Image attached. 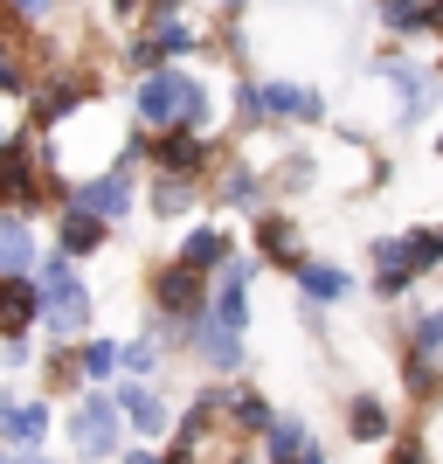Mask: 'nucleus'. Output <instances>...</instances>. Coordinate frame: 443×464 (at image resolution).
Returning <instances> with one entry per match:
<instances>
[{"label": "nucleus", "mask_w": 443, "mask_h": 464, "mask_svg": "<svg viewBox=\"0 0 443 464\" xmlns=\"http://www.w3.org/2000/svg\"><path fill=\"white\" fill-rule=\"evenodd\" d=\"M21 91H28V70H21V63L0 49V97H21Z\"/></svg>", "instance_id": "35"}, {"label": "nucleus", "mask_w": 443, "mask_h": 464, "mask_svg": "<svg viewBox=\"0 0 443 464\" xmlns=\"http://www.w3.org/2000/svg\"><path fill=\"white\" fill-rule=\"evenodd\" d=\"M222 423H229L236 437H264V430L277 423V409H270L264 388H229V395H222Z\"/></svg>", "instance_id": "15"}, {"label": "nucleus", "mask_w": 443, "mask_h": 464, "mask_svg": "<svg viewBox=\"0 0 443 464\" xmlns=\"http://www.w3.org/2000/svg\"><path fill=\"white\" fill-rule=\"evenodd\" d=\"M167 361H159V340L153 333H139V340H125L118 347V374H132V382H146V374H159Z\"/></svg>", "instance_id": "27"}, {"label": "nucleus", "mask_w": 443, "mask_h": 464, "mask_svg": "<svg viewBox=\"0 0 443 464\" xmlns=\"http://www.w3.org/2000/svg\"><path fill=\"white\" fill-rule=\"evenodd\" d=\"M0 368H28V340H0Z\"/></svg>", "instance_id": "36"}, {"label": "nucleus", "mask_w": 443, "mask_h": 464, "mask_svg": "<svg viewBox=\"0 0 443 464\" xmlns=\"http://www.w3.org/2000/svg\"><path fill=\"white\" fill-rule=\"evenodd\" d=\"M437 160H443V146H437Z\"/></svg>", "instance_id": "45"}, {"label": "nucleus", "mask_w": 443, "mask_h": 464, "mask_svg": "<svg viewBox=\"0 0 443 464\" xmlns=\"http://www.w3.org/2000/svg\"><path fill=\"white\" fill-rule=\"evenodd\" d=\"M0 464H21V458H7V450H0Z\"/></svg>", "instance_id": "43"}, {"label": "nucleus", "mask_w": 443, "mask_h": 464, "mask_svg": "<svg viewBox=\"0 0 443 464\" xmlns=\"http://www.w3.org/2000/svg\"><path fill=\"white\" fill-rule=\"evenodd\" d=\"M291 277H298V298H305V305H319V312L353 298V277L340 271V264H298Z\"/></svg>", "instance_id": "16"}, {"label": "nucleus", "mask_w": 443, "mask_h": 464, "mask_svg": "<svg viewBox=\"0 0 443 464\" xmlns=\"http://www.w3.org/2000/svg\"><path fill=\"white\" fill-rule=\"evenodd\" d=\"M402 388L416 395V402H443V368H437V353H423V347H402Z\"/></svg>", "instance_id": "23"}, {"label": "nucleus", "mask_w": 443, "mask_h": 464, "mask_svg": "<svg viewBox=\"0 0 443 464\" xmlns=\"http://www.w3.org/2000/svg\"><path fill=\"white\" fill-rule=\"evenodd\" d=\"M146 298H153V319L188 326V319H201V312H208V277L188 271L180 256H167V264H153V277H146Z\"/></svg>", "instance_id": "3"}, {"label": "nucleus", "mask_w": 443, "mask_h": 464, "mask_svg": "<svg viewBox=\"0 0 443 464\" xmlns=\"http://www.w3.org/2000/svg\"><path fill=\"white\" fill-rule=\"evenodd\" d=\"M180 347H188V353H194V361H201V368H208V374H236V368H243V333L215 326L208 312L180 326Z\"/></svg>", "instance_id": "7"}, {"label": "nucleus", "mask_w": 443, "mask_h": 464, "mask_svg": "<svg viewBox=\"0 0 443 464\" xmlns=\"http://www.w3.org/2000/svg\"><path fill=\"white\" fill-rule=\"evenodd\" d=\"M42 437H49V402L42 395H0V444H21V450H35Z\"/></svg>", "instance_id": "12"}, {"label": "nucleus", "mask_w": 443, "mask_h": 464, "mask_svg": "<svg viewBox=\"0 0 443 464\" xmlns=\"http://www.w3.org/2000/svg\"><path fill=\"white\" fill-rule=\"evenodd\" d=\"M28 326H42L35 277H7L0 271V340H28Z\"/></svg>", "instance_id": "11"}, {"label": "nucleus", "mask_w": 443, "mask_h": 464, "mask_svg": "<svg viewBox=\"0 0 443 464\" xmlns=\"http://www.w3.org/2000/svg\"><path fill=\"white\" fill-rule=\"evenodd\" d=\"M111 7H118V14H132V7H139V0H111Z\"/></svg>", "instance_id": "41"}, {"label": "nucleus", "mask_w": 443, "mask_h": 464, "mask_svg": "<svg viewBox=\"0 0 443 464\" xmlns=\"http://www.w3.org/2000/svg\"><path fill=\"white\" fill-rule=\"evenodd\" d=\"M381 77L395 83V104H402V118H423V111H429V97H437V91H429L423 70H409V63H381Z\"/></svg>", "instance_id": "25"}, {"label": "nucleus", "mask_w": 443, "mask_h": 464, "mask_svg": "<svg viewBox=\"0 0 443 464\" xmlns=\"http://www.w3.org/2000/svg\"><path fill=\"white\" fill-rule=\"evenodd\" d=\"M256 271H264V264H250V256H229V264L215 271V285H208V319H215V326L250 333V291H256Z\"/></svg>", "instance_id": "6"}, {"label": "nucleus", "mask_w": 443, "mask_h": 464, "mask_svg": "<svg viewBox=\"0 0 443 464\" xmlns=\"http://www.w3.org/2000/svg\"><path fill=\"white\" fill-rule=\"evenodd\" d=\"M111 243V222L104 215H91V208H77V201H63V215H56V256H97Z\"/></svg>", "instance_id": "10"}, {"label": "nucleus", "mask_w": 443, "mask_h": 464, "mask_svg": "<svg viewBox=\"0 0 443 464\" xmlns=\"http://www.w3.org/2000/svg\"><path fill=\"white\" fill-rule=\"evenodd\" d=\"M125 464H167L159 450H125Z\"/></svg>", "instance_id": "38"}, {"label": "nucleus", "mask_w": 443, "mask_h": 464, "mask_svg": "<svg viewBox=\"0 0 443 464\" xmlns=\"http://www.w3.org/2000/svg\"><path fill=\"white\" fill-rule=\"evenodd\" d=\"M388 464H429L423 437H388Z\"/></svg>", "instance_id": "34"}, {"label": "nucleus", "mask_w": 443, "mask_h": 464, "mask_svg": "<svg viewBox=\"0 0 443 464\" xmlns=\"http://www.w3.org/2000/svg\"><path fill=\"white\" fill-rule=\"evenodd\" d=\"M42 250H35V229H28V215H0V271L7 277H35Z\"/></svg>", "instance_id": "17"}, {"label": "nucleus", "mask_w": 443, "mask_h": 464, "mask_svg": "<svg viewBox=\"0 0 443 464\" xmlns=\"http://www.w3.org/2000/svg\"><path fill=\"white\" fill-rule=\"evenodd\" d=\"M70 201H77V208H91V215H104V222H125V215H132V201H139V188L125 180V167H104V174H83Z\"/></svg>", "instance_id": "9"}, {"label": "nucleus", "mask_w": 443, "mask_h": 464, "mask_svg": "<svg viewBox=\"0 0 443 464\" xmlns=\"http://www.w3.org/2000/svg\"><path fill=\"white\" fill-rule=\"evenodd\" d=\"M229 250H236V243H229L222 229H188V236H180V264H188V271H201V277L222 271V264H229Z\"/></svg>", "instance_id": "21"}, {"label": "nucleus", "mask_w": 443, "mask_h": 464, "mask_svg": "<svg viewBox=\"0 0 443 464\" xmlns=\"http://www.w3.org/2000/svg\"><path fill=\"white\" fill-rule=\"evenodd\" d=\"M111 402H118V416H125V430H139V437H167V430H174L167 402H159L153 388H139V382H125Z\"/></svg>", "instance_id": "13"}, {"label": "nucleus", "mask_w": 443, "mask_h": 464, "mask_svg": "<svg viewBox=\"0 0 443 464\" xmlns=\"http://www.w3.org/2000/svg\"><path fill=\"white\" fill-rule=\"evenodd\" d=\"M63 430H70V450H77L83 464H97V458H111V450H118V437H125V416H118V402H111V395L83 388Z\"/></svg>", "instance_id": "4"}, {"label": "nucleus", "mask_w": 443, "mask_h": 464, "mask_svg": "<svg viewBox=\"0 0 443 464\" xmlns=\"http://www.w3.org/2000/svg\"><path fill=\"white\" fill-rule=\"evenodd\" d=\"M312 444V430H305V416H284L277 409V423L264 430V464H298V450Z\"/></svg>", "instance_id": "24"}, {"label": "nucleus", "mask_w": 443, "mask_h": 464, "mask_svg": "<svg viewBox=\"0 0 443 464\" xmlns=\"http://www.w3.org/2000/svg\"><path fill=\"white\" fill-rule=\"evenodd\" d=\"M367 264H374V298H388V305H395V298L416 285V277H409V264H402V243H395V236L367 243Z\"/></svg>", "instance_id": "20"}, {"label": "nucleus", "mask_w": 443, "mask_h": 464, "mask_svg": "<svg viewBox=\"0 0 443 464\" xmlns=\"http://www.w3.org/2000/svg\"><path fill=\"white\" fill-rule=\"evenodd\" d=\"M256 250H264V264H291V271L305 264V256H298V222L277 215V208L256 215Z\"/></svg>", "instance_id": "19"}, {"label": "nucleus", "mask_w": 443, "mask_h": 464, "mask_svg": "<svg viewBox=\"0 0 443 464\" xmlns=\"http://www.w3.org/2000/svg\"><path fill=\"white\" fill-rule=\"evenodd\" d=\"M298 464H326V444H319V437H312V444L298 450Z\"/></svg>", "instance_id": "37"}, {"label": "nucleus", "mask_w": 443, "mask_h": 464, "mask_svg": "<svg viewBox=\"0 0 443 464\" xmlns=\"http://www.w3.org/2000/svg\"><path fill=\"white\" fill-rule=\"evenodd\" d=\"M222 464H256V458H250V444H236V450H229Z\"/></svg>", "instance_id": "40"}, {"label": "nucleus", "mask_w": 443, "mask_h": 464, "mask_svg": "<svg viewBox=\"0 0 443 464\" xmlns=\"http://www.w3.org/2000/svg\"><path fill=\"white\" fill-rule=\"evenodd\" d=\"M188 208H194V180L153 174V215H188Z\"/></svg>", "instance_id": "29"}, {"label": "nucleus", "mask_w": 443, "mask_h": 464, "mask_svg": "<svg viewBox=\"0 0 443 464\" xmlns=\"http://www.w3.org/2000/svg\"><path fill=\"white\" fill-rule=\"evenodd\" d=\"M409 347H423L443 361V312H416V333H409Z\"/></svg>", "instance_id": "33"}, {"label": "nucleus", "mask_w": 443, "mask_h": 464, "mask_svg": "<svg viewBox=\"0 0 443 464\" xmlns=\"http://www.w3.org/2000/svg\"><path fill=\"white\" fill-rule=\"evenodd\" d=\"M340 423H347L353 444H388V437H395V409H388L381 395H347Z\"/></svg>", "instance_id": "14"}, {"label": "nucleus", "mask_w": 443, "mask_h": 464, "mask_svg": "<svg viewBox=\"0 0 443 464\" xmlns=\"http://www.w3.org/2000/svg\"><path fill=\"white\" fill-rule=\"evenodd\" d=\"M402 243V264H409V277H429L443 264V222H416L409 236H395Z\"/></svg>", "instance_id": "22"}, {"label": "nucleus", "mask_w": 443, "mask_h": 464, "mask_svg": "<svg viewBox=\"0 0 443 464\" xmlns=\"http://www.w3.org/2000/svg\"><path fill=\"white\" fill-rule=\"evenodd\" d=\"M188 91H194L188 70H146V77H139V91H132L139 125H153V132L180 125V118H188Z\"/></svg>", "instance_id": "5"}, {"label": "nucleus", "mask_w": 443, "mask_h": 464, "mask_svg": "<svg viewBox=\"0 0 443 464\" xmlns=\"http://www.w3.org/2000/svg\"><path fill=\"white\" fill-rule=\"evenodd\" d=\"M21 464H56V458H35V450H28V458H21Z\"/></svg>", "instance_id": "42"}, {"label": "nucleus", "mask_w": 443, "mask_h": 464, "mask_svg": "<svg viewBox=\"0 0 443 464\" xmlns=\"http://www.w3.org/2000/svg\"><path fill=\"white\" fill-rule=\"evenodd\" d=\"M77 368H83V382H111L118 374V340H83Z\"/></svg>", "instance_id": "30"}, {"label": "nucleus", "mask_w": 443, "mask_h": 464, "mask_svg": "<svg viewBox=\"0 0 443 464\" xmlns=\"http://www.w3.org/2000/svg\"><path fill=\"white\" fill-rule=\"evenodd\" d=\"M35 291H42V326L70 347V340L91 326V285H83V271L70 264V256H42L35 264Z\"/></svg>", "instance_id": "1"}, {"label": "nucleus", "mask_w": 443, "mask_h": 464, "mask_svg": "<svg viewBox=\"0 0 443 464\" xmlns=\"http://www.w3.org/2000/svg\"><path fill=\"white\" fill-rule=\"evenodd\" d=\"M229 7H243V0H229Z\"/></svg>", "instance_id": "44"}, {"label": "nucleus", "mask_w": 443, "mask_h": 464, "mask_svg": "<svg viewBox=\"0 0 443 464\" xmlns=\"http://www.w3.org/2000/svg\"><path fill=\"white\" fill-rule=\"evenodd\" d=\"M215 201H229V208H264V180H256L250 167H229V180H222Z\"/></svg>", "instance_id": "31"}, {"label": "nucleus", "mask_w": 443, "mask_h": 464, "mask_svg": "<svg viewBox=\"0 0 443 464\" xmlns=\"http://www.w3.org/2000/svg\"><path fill=\"white\" fill-rule=\"evenodd\" d=\"M388 35H429V0H374Z\"/></svg>", "instance_id": "26"}, {"label": "nucleus", "mask_w": 443, "mask_h": 464, "mask_svg": "<svg viewBox=\"0 0 443 464\" xmlns=\"http://www.w3.org/2000/svg\"><path fill=\"white\" fill-rule=\"evenodd\" d=\"M49 201H63V194L35 174V139L28 132L0 139V208L7 215H35V208H49Z\"/></svg>", "instance_id": "2"}, {"label": "nucleus", "mask_w": 443, "mask_h": 464, "mask_svg": "<svg viewBox=\"0 0 443 464\" xmlns=\"http://www.w3.org/2000/svg\"><path fill=\"white\" fill-rule=\"evenodd\" d=\"M42 374H49V388H83L77 347H56V353H49V361H42Z\"/></svg>", "instance_id": "32"}, {"label": "nucleus", "mask_w": 443, "mask_h": 464, "mask_svg": "<svg viewBox=\"0 0 443 464\" xmlns=\"http://www.w3.org/2000/svg\"><path fill=\"white\" fill-rule=\"evenodd\" d=\"M146 42H153L159 56H188V49H194V28L174 14V7H159V14H153V35H146Z\"/></svg>", "instance_id": "28"}, {"label": "nucleus", "mask_w": 443, "mask_h": 464, "mask_svg": "<svg viewBox=\"0 0 443 464\" xmlns=\"http://www.w3.org/2000/svg\"><path fill=\"white\" fill-rule=\"evenodd\" d=\"M429 35H443V0H429Z\"/></svg>", "instance_id": "39"}, {"label": "nucleus", "mask_w": 443, "mask_h": 464, "mask_svg": "<svg viewBox=\"0 0 443 464\" xmlns=\"http://www.w3.org/2000/svg\"><path fill=\"white\" fill-rule=\"evenodd\" d=\"M146 153H153V167L159 174H180V180H194L201 167L215 160V146L201 132H188V125H167L159 139H146Z\"/></svg>", "instance_id": "8"}, {"label": "nucleus", "mask_w": 443, "mask_h": 464, "mask_svg": "<svg viewBox=\"0 0 443 464\" xmlns=\"http://www.w3.org/2000/svg\"><path fill=\"white\" fill-rule=\"evenodd\" d=\"M256 91H264V111L270 118H298V125L326 118V97L312 91V83H256Z\"/></svg>", "instance_id": "18"}]
</instances>
